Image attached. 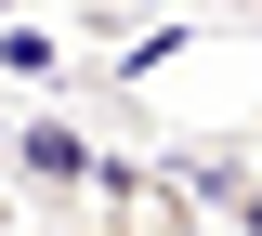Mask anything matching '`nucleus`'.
<instances>
[{"mask_svg": "<svg viewBox=\"0 0 262 236\" xmlns=\"http://www.w3.org/2000/svg\"><path fill=\"white\" fill-rule=\"evenodd\" d=\"M13 184H27L39 210H66V197H105V144H79L66 118H27V132H13Z\"/></svg>", "mask_w": 262, "mask_h": 236, "instance_id": "1", "label": "nucleus"}, {"mask_svg": "<svg viewBox=\"0 0 262 236\" xmlns=\"http://www.w3.org/2000/svg\"><path fill=\"white\" fill-rule=\"evenodd\" d=\"M0 66H13V79H53L66 53H53V39H39V27H0Z\"/></svg>", "mask_w": 262, "mask_h": 236, "instance_id": "2", "label": "nucleus"}, {"mask_svg": "<svg viewBox=\"0 0 262 236\" xmlns=\"http://www.w3.org/2000/svg\"><path fill=\"white\" fill-rule=\"evenodd\" d=\"M210 197H223V210H236V223H249V236H262V170H210Z\"/></svg>", "mask_w": 262, "mask_h": 236, "instance_id": "3", "label": "nucleus"}, {"mask_svg": "<svg viewBox=\"0 0 262 236\" xmlns=\"http://www.w3.org/2000/svg\"><path fill=\"white\" fill-rule=\"evenodd\" d=\"M13 13H27V0H0V27H13Z\"/></svg>", "mask_w": 262, "mask_h": 236, "instance_id": "4", "label": "nucleus"}, {"mask_svg": "<svg viewBox=\"0 0 262 236\" xmlns=\"http://www.w3.org/2000/svg\"><path fill=\"white\" fill-rule=\"evenodd\" d=\"M0 158H13V118H0Z\"/></svg>", "mask_w": 262, "mask_h": 236, "instance_id": "5", "label": "nucleus"}, {"mask_svg": "<svg viewBox=\"0 0 262 236\" xmlns=\"http://www.w3.org/2000/svg\"><path fill=\"white\" fill-rule=\"evenodd\" d=\"M223 13H262V0H223Z\"/></svg>", "mask_w": 262, "mask_h": 236, "instance_id": "6", "label": "nucleus"}]
</instances>
